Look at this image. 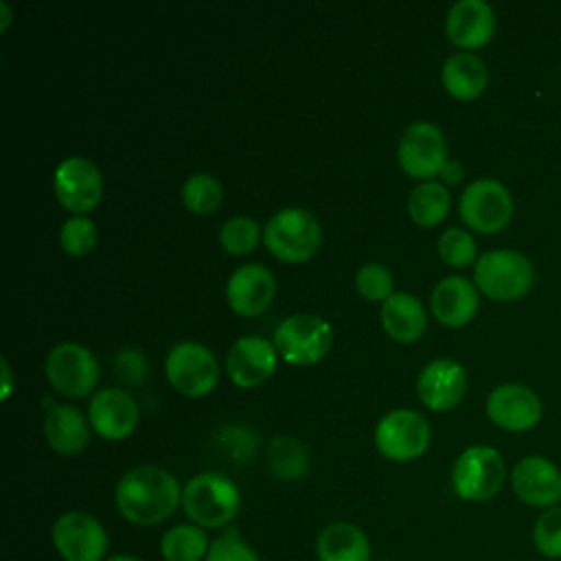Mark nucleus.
<instances>
[{"label": "nucleus", "mask_w": 561, "mask_h": 561, "mask_svg": "<svg viewBox=\"0 0 561 561\" xmlns=\"http://www.w3.org/2000/svg\"><path fill=\"white\" fill-rule=\"evenodd\" d=\"M114 502L125 522L158 526L182 504V486L171 471L156 465H138L116 482Z\"/></svg>", "instance_id": "obj_1"}, {"label": "nucleus", "mask_w": 561, "mask_h": 561, "mask_svg": "<svg viewBox=\"0 0 561 561\" xmlns=\"http://www.w3.org/2000/svg\"><path fill=\"white\" fill-rule=\"evenodd\" d=\"M182 508L204 530L226 528L241 508V491L228 476L202 471L182 486Z\"/></svg>", "instance_id": "obj_2"}, {"label": "nucleus", "mask_w": 561, "mask_h": 561, "mask_svg": "<svg viewBox=\"0 0 561 561\" xmlns=\"http://www.w3.org/2000/svg\"><path fill=\"white\" fill-rule=\"evenodd\" d=\"M473 283L486 298L513 302L533 289L535 267L517 250H489L473 265Z\"/></svg>", "instance_id": "obj_3"}, {"label": "nucleus", "mask_w": 561, "mask_h": 561, "mask_svg": "<svg viewBox=\"0 0 561 561\" xmlns=\"http://www.w3.org/2000/svg\"><path fill=\"white\" fill-rule=\"evenodd\" d=\"M263 241L283 263H305L318 252L322 230L311 210L289 206L278 210L265 224Z\"/></svg>", "instance_id": "obj_4"}, {"label": "nucleus", "mask_w": 561, "mask_h": 561, "mask_svg": "<svg viewBox=\"0 0 561 561\" xmlns=\"http://www.w3.org/2000/svg\"><path fill=\"white\" fill-rule=\"evenodd\" d=\"M506 480V465L491 445H471L460 451L451 467V489L465 502L493 500Z\"/></svg>", "instance_id": "obj_5"}, {"label": "nucleus", "mask_w": 561, "mask_h": 561, "mask_svg": "<svg viewBox=\"0 0 561 561\" xmlns=\"http://www.w3.org/2000/svg\"><path fill=\"white\" fill-rule=\"evenodd\" d=\"M333 342L331 324L316 313L287 316L274 331V346L278 355L294 366H309L320 362Z\"/></svg>", "instance_id": "obj_6"}, {"label": "nucleus", "mask_w": 561, "mask_h": 561, "mask_svg": "<svg viewBox=\"0 0 561 561\" xmlns=\"http://www.w3.org/2000/svg\"><path fill=\"white\" fill-rule=\"evenodd\" d=\"M44 373L55 392L68 399H81L90 394L101 377L94 353L77 342H61L46 355Z\"/></svg>", "instance_id": "obj_7"}, {"label": "nucleus", "mask_w": 561, "mask_h": 561, "mask_svg": "<svg viewBox=\"0 0 561 561\" xmlns=\"http://www.w3.org/2000/svg\"><path fill=\"white\" fill-rule=\"evenodd\" d=\"M50 541L64 561H105L110 537L105 526L85 511L61 513L50 528Z\"/></svg>", "instance_id": "obj_8"}, {"label": "nucleus", "mask_w": 561, "mask_h": 561, "mask_svg": "<svg viewBox=\"0 0 561 561\" xmlns=\"http://www.w3.org/2000/svg\"><path fill=\"white\" fill-rule=\"evenodd\" d=\"M430 423L416 410H392L383 414L375 427V447L392 462L421 458L430 447Z\"/></svg>", "instance_id": "obj_9"}, {"label": "nucleus", "mask_w": 561, "mask_h": 561, "mask_svg": "<svg viewBox=\"0 0 561 561\" xmlns=\"http://www.w3.org/2000/svg\"><path fill=\"white\" fill-rule=\"evenodd\" d=\"M458 210L471 230L495 234L502 232L513 219V197L502 182L480 178L462 191Z\"/></svg>", "instance_id": "obj_10"}, {"label": "nucleus", "mask_w": 561, "mask_h": 561, "mask_svg": "<svg viewBox=\"0 0 561 561\" xmlns=\"http://www.w3.org/2000/svg\"><path fill=\"white\" fill-rule=\"evenodd\" d=\"M169 383L184 397H204L219 381V366L213 351L199 342L175 344L164 359Z\"/></svg>", "instance_id": "obj_11"}, {"label": "nucleus", "mask_w": 561, "mask_h": 561, "mask_svg": "<svg viewBox=\"0 0 561 561\" xmlns=\"http://www.w3.org/2000/svg\"><path fill=\"white\" fill-rule=\"evenodd\" d=\"M53 191L66 210L72 215H85L103 199V178L92 160L70 156L55 167Z\"/></svg>", "instance_id": "obj_12"}, {"label": "nucleus", "mask_w": 561, "mask_h": 561, "mask_svg": "<svg viewBox=\"0 0 561 561\" xmlns=\"http://www.w3.org/2000/svg\"><path fill=\"white\" fill-rule=\"evenodd\" d=\"M399 167L416 180H430L440 173L447 158V140L438 125L416 121L405 127L397 147Z\"/></svg>", "instance_id": "obj_13"}, {"label": "nucleus", "mask_w": 561, "mask_h": 561, "mask_svg": "<svg viewBox=\"0 0 561 561\" xmlns=\"http://www.w3.org/2000/svg\"><path fill=\"white\" fill-rule=\"evenodd\" d=\"M517 500L530 508H552L561 504V469L543 456H524L508 473Z\"/></svg>", "instance_id": "obj_14"}, {"label": "nucleus", "mask_w": 561, "mask_h": 561, "mask_svg": "<svg viewBox=\"0 0 561 561\" xmlns=\"http://www.w3.org/2000/svg\"><path fill=\"white\" fill-rule=\"evenodd\" d=\"M90 427L105 440L131 436L140 423L136 399L123 388H101L88 405Z\"/></svg>", "instance_id": "obj_15"}, {"label": "nucleus", "mask_w": 561, "mask_h": 561, "mask_svg": "<svg viewBox=\"0 0 561 561\" xmlns=\"http://www.w3.org/2000/svg\"><path fill=\"white\" fill-rule=\"evenodd\" d=\"M541 414V399L524 383H502L486 397V416L506 432L533 430Z\"/></svg>", "instance_id": "obj_16"}, {"label": "nucleus", "mask_w": 561, "mask_h": 561, "mask_svg": "<svg viewBox=\"0 0 561 561\" xmlns=\"http://www.w3.org/2000/svg\"><path fill=\"white\" fill-rule=\"evenodd\" d=\"M276 294L274 274L261 263H245L237 267L226 283L228 307L243 318L263 313Z\"/></svg>", "instance_id": "obj_17"}, {"label": "nucleus", "mask_w": 561, "mask_h": 561, "mask_svg": "<svg viewBox=\"0 0 561 561\" xmlns=\"http://www.w3.org/2000/svg\"><path fill=\"white\" fill-rule=\"evenodd\" d=\"M276 359L278 351L270 340L261 335H243L230 346L226 355V370L234 386L254 388L270 379L276 368Z\"/></svg>", "instance_id": "obj_18"}, {"label": "nucleus", "mask_w": 561, "mask_h": 561, "mask_svg": "<svg viewBox=\"0 0 561 561\" xmlns=\"http://www.w3.org/2000/svg\"><path fill=\"white\" fill-rule=\"evenodd\" d=\"M467 392L465 368L447 357L432 359L416 379V394L425 408L434 412H447L456 408Z\"/></svg>", "instance_id": "obj_19"}, {"label": "nucleus", "mask_w": 561, "mask_h": 561, "mask_svg": "<svg viewBox=\"0 0 561 561\" xmlns=\"http://www.w3.org/2000/svg\"><path fill=\"white\" fill-rule=\"evenodd\" d=\"M445 33L462 50L482 48L495 33V13L484 0H458L447 11Z\"/></svg>", "instance_id": "obj_20"}, {"label": "nucleus", "mask_w": 561, "mask_h": 561, "mask_svg": "<svg viewBox=\"0 0 561 561\" xmlns=\"http://www.w3.org/2000/svg\"><path fill=\"white\" fill-rule=\"evenodd\" d=\"M432 313L445 327H465L473 320L480 307L476 283L465 276H445L436 283L432 298Z\"/></svg>", "instance_id": "obj_21"}, {"label": "nucleus", "mask_w": 561, "mask_h": 561, "mask_svg": "<svg viewBox=\"0 0 561 561\" xmlns=\"http://www.w3.org/2000/svg\"><path fill=\"white\" fill-rule=\"evenodd\" d=\"M44 436L59 456H77L90 443V421L70 403H55L46 410Z\"/></svg>", "instance_id": "obj_22"}, {"label": "nucleus", "mask_w": 561, "mask_h": 561, "mask_svg": "<svg viewBox=\"0 0 561 561\" xmlns=\"http://www.w3.org/2000/svg\"><path fill=\"white\" fill-rule=\"evenodd\" d=\"M381 327L383 331L403 344L416 342L427 329V316L423 302L408 291H394L381 302Z\"/></svg>", "instance_id": "obj_23"}, {"label": "nucleus", "mask_w": 561, "mask_h": 561, "mask_svg": "<svg viewBox=\"0 0 561 561\" xmlns=\"http://www.w3.org/2000/svg\"><path fill=\"white\" fill-rule=\"evenodd\" d=\"M368 535L351 522H333L316 537L318 561H370Z\"/></svg>", "instance_id": "obj_24"}, {"label": "nucleus", "mask_w": 561, "mask_h": 561, "mask_svg": "<svg viewBox=\"0 0 561 561\" xmlns=\"http://www.w3.org/2000/svg\"><path fill=\"white\" fill-rule=\"evenodd\" d=\"M443 88L458 101L478 99L489 83L486 64L473 53H454L445 59L440 70Z\"/></svg>", "instance_id": "obj_25"}, {"label": "nucleus", "mask_w": 561, "mask_h": 561, "mask_svg": "<svg viewBox=\"0 0 561 561\" xmlns=\"http://www.w3.org/2000/svg\"><path fill=\"white\" fill-rule=\"evenodd\" d=\"M208 533L193 524H175L160 537V554L164 561H204L210 548Z\"/></svg>", "instance_id": "obj_26"}, {"label": "nucleus", "mask_w": 561, "mask_h": 561, "mask_svg": "<svg viewBox=\"0 0 561 561\" xmlns=\"http://www.w3.org/2000/svg\"><path fill=\"white\" fill-rule=\"evenodd\" d=\"M449 206H451L449 191L445 188V184L436 180L421 182L419 186L412 188L408 197V213L412 221L421 228L438 226L447 217Z\"/></svg>", "instance_id": "obj_27"}, {"label": "nucleus", "mask_w": 561, "mask_h": 561, "mask_svg": "<svg viewBox=\"0 0 561 561\" xmlns=\"http://www.w3.org/2000/svg\"><path fill=\"white\" fill-rule=\"evenodd\" d=\"M267 465L278 480L294 482L307 476L309 454L294 436H274L267 447Z\"/></svg>", "instance_id": "obj_28"}, {"label": "nucleus", "mask_w": 561, "mask_h": 561, "mask_svg": "<svg viewBox=\"0 0 561 561\" xmlns=\"http://www.w3.org/2000/svg\"><path fill=\"white\" fill-rule=\"evenodd\" d=\"M224 199V188L217 178L210 173L197 171L188 175L182 184V202L186 210L195 215H210L221 206Z\"/></svg>", "instance_id": "obj_29"}, {"label": "nucleus", "mask_w": 561, "mask_h": 561, "mask_svg": "<svg viewBox=\"0 0 561 561\" xmlns=\"http://www.w3.org/2000/svg\"><path fill=\"white\" fill-rule=\"evenodd\" d=\"M530 539L539 557L548 561H561V504L539 513L533 524Z\"/></svg>", "instance_id": "obj_30"}, {"label": "nucleus", "mask_w": 561, "mask_h": 561, "mask_svg": "<svg viewBox=\"0 0 561 561\" xmlns=\"http://www.w3.org/2000/svg\"><path fill=\"white\" fill-rule=\"evenodd\" d=\"M96 226L88 215H72L59 228V245L66 254L85 256L96 245Z\"/></svg>", "instance_id": "obj_31"}, {"label": "nucleus", "mask_w": 561, "mask_h": 561, "mask_svg": "<svg viewBox=\"0 0 561 561\" xmlns=\"http://www.w3.org/2000/svg\"><path fill=\"white\" fill-rule=\"evenodd\" d=\"M261 239V226L245 215L230 217L219 230V243L230 254H248Z\"/></svg>", "instance_id": "obj_32"}, {"label": "nucleus", "mask_w": 561, "mask_h": 561, "mask_svg": "<svg viewBox=\"0 0 561 561\" xmlns=\"http://www.w3.org/2000/svg\"><path fill=\"white\" fill-rule=\"evenodd\" d=\"M438 256L451 267H467L478 261L476 241L462 228H447L438 237Z\"/></svg>", "instance_id": "obj_33"}, {"label": "nucleus", "mask_w": 561, "mask_h": 561, "mask_svg": "<svg viewBox=\"0 0 561 561\" xmlns=\"http://www.w3.org/2000/svg\"><path fill=\"white\" fill-rule=\"evenodd\" d=\"M392 272L381 263H364L355 274V287L362 298L370 302L388 300L392 291Z\"/></svg>", "instance_id": "obj_34"}, {"label": "nucleus", "mask_w": 561, "mask_h": 561, "mask_svg": "<svg viewBox=\"0 0 561 561\" xmlns=\"http://www.w3.org/2000/svg\"><path fill=\"white\" fill-rule=\"evenodd\" d=\"M204 561H261L259 552L232 528L210 541Z\"/></svg>", "instance_id": "obj_35"}, {"label": "nucleus", "mask_w": 561, "mask_h": 561, "mask_svg": "<svg viewBox=\"0 0 561 561\" xmlns=\"http://www.w3.org/2000/svg\"><path fill=\"white\" fill-rule=\"evenodd\" d=\"M116 375L121 381L125 383H140L147 375V362H145V355L138 351V348H123L118 355H116Z\"/></svg>", "instance_id": "obj_36"}, {"label": "nucleus", "mask_w": 561, "mask_h": 561, "mask_svg": "<svg viewBox=\"0 0 561 561\" xmlns=\"http://www.w3.org/2000/svg\"><path fill=\"white\" fill-rule=\"evenodd\" d=\"M447 184H458V182H462V178H465V169H462V164L458 162V160H447L445 164H443V169H440V173H438Z\"/></svg>", "instance_id": "obj_37"}, {"label": "nucleus", "mask_w": 561, "mask_h": 561, "mask_svg": "<svg viewBox=\"0 0 561 561\" xmlns=\"http://www.w3.org/2000/svg\"><path fill=\"white\" fill-rule=\"evenodd\" d=\"M0 366H2V390H0V397H2V401H7V399H9V394H11V390H13V379H11L9 362H7L4 357H2Z\"/></svg>", "instance_id": "obj_38"}, {"label": "nucleus", "mask_w": 561, "mask_h": 561, "mask_svg": "<svg viewBox=\"0 0 561 561\" xmlns=\"http://www.w3.org/2000/svg\"><path fill=\"white\" fill-rule=\"evenodd\" d=\"M105 561H142L140 557H134V554H110Z\"/></svg>", "instance_id": "obj_39"}, {"label": "nucleus", "mask_w": 561, "mask_h": 561, "mask_svg": "<svg viewBox=\"0 0 561 561\" xmlns=\"http://www.w3.org/2000/svg\"><path fill=\"white\" fill-rule=\"evenodd\" d=\"M0 9H2V28H7L9 20H11V9L7 2H0Z\"/></svg>", "instance_id": "obj_40"}]
</instances>
